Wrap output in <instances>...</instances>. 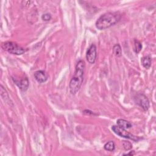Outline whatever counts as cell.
<instances>
[{
    "instance_id": "obj_1",
    "label": "cell",
    "mask_w": 156,
    "mask_h": 156,
    "mask_svg": "<svg viewBox=\"0 0 156 156\" xmlns=\"http://www.w3.org/2000/svg\"><path fill=\"white\" fill-rule=\"evenodd\" d=\"M85 68V62L82 60L78 61L76 65L74 75L69 84V91L72 94H76L83 83Z\"/></svg>"
},
{
    "instance_id": "obj_2",
    "label": "cell",
    "mask_w": 156,
    "mask_h": 156,
    "mask_svg": "<svg viewBox=\"0 0 156 156\" xmlns=\"http://www.w3.org/2000/svg\"><path fill=\"white\" fill-rule=\"evenodd\" d=\"M121 18L119 12H107L102 15L96 21L95 25L99 30H105L118 23Z\"/></svg>"
},
{
    "instance_id": "obj_3",
    "label": "cell",
    "mask_w": 156,
    "mask_h": 156,
    "mask_svg": "<svg viewBox=\"0 0 156 156\" xmlns=\"http://www.w3.org/2000/svg\"><path fill=\"white\" fill-rule=\"evenodd\" d=\"M2 48L10 54L14 55H21L26 52V49L13 41H5L1 44Z\"/></svg>"
},
{
    "instance_id": "obj_4",
    "label": "cell",
    "mask_w": 156,
    "mask_h": 156,
    "mask_svg": "<svg viewBox=\"0 0 156 156\" xmlns=\"http://www.w3.org/2000/svg\"><path fill=\"white\" fill-rule=\"evenodd\" d=\"M112 130L117 135H119L121 137H123V138H127V139L132 140L134 141H138L141 139L139 136L133 135V134L127 132L126 130V129L121 128V127H120L118 126H115V125L112 126Z\"/></svg>"
},
{
    "instance_id": "obj_5",
    "label": "cell",
    "mask_w": 156,
    "mask_h": 156,
    "mask_svg": "<svg viewBox=\"0 0 156 156\" xmlns=\"http://www.w3.org/2000/svg\"><path fill=\"white\" fill-rule=\"evenodd\" d=\"M135 102L141 107L144 111L148 110L150 104L148 98L144 94H138L134 98Z\"/></svg>"
},
{
    "instance_id": "obj_6",
    "label": "cell",
    "mask_w": 156,
    "mask_h": 156,
    "mask_svg": "<svg viewBox=\"0 0 156 156\" xmlns=\"http://www.w3.org/2000/svg\"><path fill=\"white\" fill-rule=\"evenodd\" d=\"M97 57L96 46L95 44H92L88 48L86 53V58L88 63L93 64L95 62Z\"/></svg>"
},
{
    "instance_id": "obj_7",
    "label": "cell",
    "mask_w": 156,
    "mask_h": 156,
    "mask_svg": "<svg viewBox=\"0 0 156 156\" xmlns=\"http://www.w3.org/2000/svg\"><path fill=\"white\" fill-rule=\"evenodd\" d=\"M12 79L15 83L18 86V87L23 91H26L28 89L29 85V82L28 80V78L27 77H23L21 79H17L15 77H12Z\"/></svg>"
},
{
    "instance_id": "obj_8",
    "label": "cell",
    "mask_w": 156,
    "mask_h": 156,
    "mask_svg": "<svg viewBox=\"0 0 156 156\" xmlns=\"http://www.w3.org/2000/svg\"><path fill=\"white\" fill-rule=\"evenodd\" d=\"M35 80L40 83L45 82L49 77L48 74L44 70H38L35 72L34 74Z\"/></svg>"
},
{
    "instance_id": "obj_9",
    "label": "cell",
    "mask_w": 156,
    "mask_h": 156,
    "mask_svg": "<svg viewBox=\"0 0 156 156\" xmlns=\"http://www.w3.org/2000/svg\"><path fill=\"white\" fill-rule=\"evenodd\" d=\"M116 124H117L118 126H119L121 128L125 129H130L132 127V124L129 121H128L124 119H118L116 121Z\"/></svg>"
},
{
    "instance_id": "obj_10",
    "label": "cell",
    "mask_w": 156,
    "mask_h": 156,
    "mask_svg": "<svg viewBox=\"0 0 156 156\" xmlns=\"http://www.w3.org/2000/svg\"><path fill=\"white\" fill-rule=\"evenodd\" d=\"M141 62L143 67L146 69L150 68L151 66V62H152V58L149 55H146L141 58Z\"/></svg>"
},
{
    "instance_id": "obj_11",
    "label": "cell",
    "mask_w": 156,
    "mask_h": 156,
    "mask_svg": "<svg viewBox=\"0 0 156 156\" xmlns=\"http://www.w3.org/2000/svg\"><path fill=\"white\" fill-rule=\"evenodd\" d=\"M142 44L141 43L136 40V39H135L134 41H133V51L134 52L136 53V54H138L139 53L141 50L142 49Z\"/></svg>"
},
{
    "instance_id": "obj_12",
    "label": "cell",
    "mask_w": 156,
    "mask_h": 156,
    "mask_svg": "<svg viewBox=\"0 0 156 156\" xmlns=\"http://www.w3.org/2000/svg\"><path fill=\"white\" fill-rule=\"evenodd\" d=\"M113 52L116 57H121L122 55V50L119 44H116L113 47Z\"/></svg>"
},
{
    "instance_id": "obj_13",
    "label": "cell",
    "mask_w": 156,
    "mask_h": 156,
    "mask_svg": "<svg viewBox=\"0 0 156 156\" xmlns=\"http://www.w3.org/2000/svg\"><path fill=\"white\" fill-rule=\"evenodd\" d=\"M104 148L105 150L108 151H113L115 149V144L114 141H109L104 144Z\"/></svg>"
},
{
    "instance_id": "obj_14",
    "label": "cell",
    "mask_w": 156,
    "mask_h": 156,
    "mask_svg": "<svg viewBox=\"0 0 156 156\" xmlns=\"http://www.w3.org/2000/svg\"><path fill=\"white\" fill-rule=\"evenodd\" d=\"M122 146H123V147L125 150L127 151V150H130L132 149V144H131L130 142L128 141H122Z\"/></svg>"
},
{
    "instance_id": "obj_15",
    "label": "cell",
    "mask_w": 156,
    "mask_h": 156,
    "mask_svg": "<svg viewBox=\"0 0 156 156\" xmlns=\"http://www.w3.org/2000/svg\"><path fill=\"white\" fill-rule=\"evenodd\" d=\"M52 18L51 15L49 13H46L42 15L41 16V19L44 21H49Z\"/></svg>"
},
{
    "instance_id": "obj_16",
    "label": "cell",
    "mask_w": 156,
    "mask_h": 156,
    "mask_svg": "<svg viewBox=\"0 0 156 156\" xmlns=\"http://www.w3.org/2000/svg\"><path fill=\"white\" fill-rule=\"evenodd\" d=\"M83 113L85 115H97V114L94 113L93 112L90 111L89 110H85L83 111Z\"/></svg>"
},
{
    "instance_id": "obj_17",
    "label": "cell",
    "mask_w": 156,
    "mask_h": 156,
    "mask_svg": "<svg viewBox=\"0 0 156 156\" xmlns=\"http://www.w3.org/2000/svg\"><path fill=\"white\" fill-rule=\"evenodd\" d=\"M135 154V153H134V151H130V153H128V154H124V155H134Z\"/></svg>"
}]
</instances>
